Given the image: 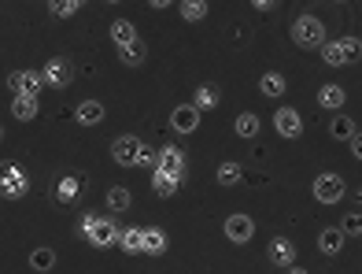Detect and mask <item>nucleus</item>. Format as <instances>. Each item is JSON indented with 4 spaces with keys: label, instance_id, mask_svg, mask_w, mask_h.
Returning a JSON list of instances; mask_svg holds the SVG:
<instances>
[{
    "label": "nucleus",
    "instance_id": "393cba45",
    "mask_svg": "<svg viewBox=\"0 0 362 274\" xmlns=\"http://www.w3.org/2000/svg\"><path fill=\"white\" fill-rule=\"evenodd\" d=\"M56 200H59V204H74V200H81V182L74 178V174H67V178H59V182H56Z\"/></svg>",
    "mask_w": 362,
    "mask_h": 274
},
{
    "label": "nucleus",
    "instance_id": "a211bd4d",
    "mask_svg": "<svg viewBox=\"0 0 362 274\" xmlns=\"http://www.w3.org/2000/svg\"><path fill=\"white\" fill-rule=\"evenodd\" d=\"M156 167L185 174V152H181L177 144H163V149H159V159H156Z\"/></svg>",
    "mask_w": 362,
    "mask_h": 274
},
{
    "label": "nucleus",
    "instance_id": "72a5a7b5",
    "mask_svg": "<svg viewBox=\"0 0 362 274\" xmlns=\"http://www.w3.org/2000/svg\"><path fill=\"white\" fill-rule=\"evenodd\" d=\"M159 152L152 149V144H141V156H137V167H148V164H156Z\"/></svg>",
    "mask_w": 362,
    "mask_h": 274
},
{
    "label": "nucleus",
    "instance_id": "5701e85b",
    "mask_svg": "<svg viewBox=\"0 0 362 274\" xmlns=\"http://www.w3.org/2000/svg\"><path fill=\"white\" fill-rule=\"evenodd\" d=\"M233 130H237V137L252 141V137H259L262 122H259V115H255V111H240V115L233 119Z\"/></svg>",
    "mask_w": 362,
    "mask_h": 274
},
{
    "label": "nucleus",
    "instance_id": "bb28decb",
    "mask_svg": "<svg viewBox=\"0 0 362 274\" xmlns=\"http://www.w3.org/2000/svg\"><path fill=\"white\" fill-rule=\"evenodd\" d=\"M177 8H181V19H185V23H204L207 11H211L207 0H181Z\"/></svg>",
    "mask_w": 362,
    "mask_h": 274
},
{
    "label": "nucleus",
    "instance_id": "9d476101",
    "mask_svg": "<svg viewBox=\"0 0 362 274\" xmlns=\"http://www.w3.org/2000/svg\"><path fill=\"white\" fill-rule=\"evenodd\" d=\"M274 130H277V137L296 141V137L303 134V119H300V111H296V108H277V111H274Z\"/></svg>",
    "mask_w": 362,
    "mask_h": 274
},
{
    "label": "nucleus",
    "instance_id": "20e7f679",
    "mask_svg": "<svg viewBox=\"0 0 362 274\" xmlns=\"http://www.w3.org/2000/svg\"><path fill=\"white\" fill-rule=\"evenodd\" d=\"M0 167H4V171H0V193H4V200H23L26 193H30L26 171L19 164H11V159H4Z\"/></svg>",
    "mask_w": 362,
    "mask_h": 274
},
{
    "label": "nucleus",
    "instance_id": "6e6552de",
    "mask_svg": "<svg viewBox=\"0 0 362 274\" xmlns=\"http://www.w3.org/2000/svg\"><path fill=\"white\" fill-rule=\"evenodd\" d=\"M74 82V63L67 56H56L45 63V86L48 89H67Z\"/></svg>",
    "mask_w": 362,
    "mask_h": 274
},
{
    "label": "nucleus",
    "instance_id": "f8f14e48",
    "mask_svg": "<svg viewBox=\"0 0 362 274\" xmlns=\"http://www.w3.org/2000/svg\"><path fill=\"white\" fill-rule=\"evenodd\" d=\"M267 260L274 267H292L296 263V245H292L288 237H274L270 245H267Z\"/></svg>",
    "mask_w": 362,
    "mask_h": 274
},
{
    "label": "nucleus",
    "instance_id": "c85d7f7f",
    "mask_svg": "<svg viewBox=\"0 0 362 274\" xmlns=\"http://www.w3.org/2000/svg\"><path fill=\"white\" fill-rule=\"evenodd\" d=\"M215 178H218V185H240V182H244V167L229 159V164H222V167L215 171Z\"/></svg>",
    "mask_w": 362,
    "mask_h": 274
},
{
    "label": "nucleus",
    "instance_id": "2eb2a0df",
    "mask_svg": "<svg viewBox=\"0 0 362 274\" xmlns=\"http://www.w3.org/2000/svg\"><path fill=\"white\" fill-rule=\"evenodd\" d=\"M344 241H348V234H344L340 227H325L318 234V249H322V256H340L344 252Z\"/></svg>",
    "mask_w": 362,
    "mask_h": 274
},
{
    "label": "nucleus",
    "instance_id": "f3484780",
    "mask_svg": "<svg viewBox=\"0 0 362 274\" xmlns=\"http://www.w3.org/2000/svg\"><path fill=\"white\" fill-rule=\"evenodd\" d=\"M104 115H107V108H104L100 101H81V104L74 108V119H78L81 126H96V122H104Z\"/></svg>",
    "mask_w": 362,
    "mask_h": 274
},
{
    "label": "nucleus",
    "instance_id": "412c9836",
    "mask_svg": "<svg viewBox=\"0 0 362 274\" xmlns=\"http://www.w3.org/2000/svg\"><path fill=\"white\" fill-rule=\"evenodd\" d=\"M104 204L111 207L115 215H122V212H129V207H134V193H129L126 185H111L107 197H104Z\"/></svg>",
    "mask_w": 362,
    "mask_h": 274
},
{
    "label": "nucleus",
    "instance_id": "c9c22d12",
    "mask_svg": "<svg viewBox=\"0 0 362 274\" xmlns=\"http://www.w3.org/2000/svg\"><path fill=\"white\" fill-rule=\"evenodd\" d=\"M252 8H259V11H270V8H274V0H252Z\"/></svg>",
    "mask_w": 362,
    "mask_h": 274
},
{
    "label": "nucleus",
    "instance_id": "4c0bfd02",
    "mask_svg": "<svg viewBox=\"0 0 362 274\" xmlns=\"http://www.w3.org/2000/svg\"><path fill=\"white\" fill-rule=\"evenodd\" d=\"M288 274H307V270H300V267H292V270H288Z\"/></svg>",
    "mask_w": 362,
    "mask_h": 274
},
{
    "label": "nucleus",
    "instance_id": "e433bc0d",
    "mask_svg": "<svg viewBox=\"0 0 362 274\" xmlns=\"http://www.w3.org/2000/svg\"><path fill=\"white\" fill-rule=\"evenodd\" d=\"M148 4H152L156 11H163V8H170V4H174V0H148Z\"/></svg>",
    "mask_w": 362,
    "mask_h": 274
},
{
    "label": "nucleus",
    "instance_id": "58836bf2",
    "mask_svg": "<svg viewBox=\"0 0 362 274\" xmlns=\"http://www.w3.org/2000/svg\"><path fill=\"white\" fill-rule=\"evenodd\" d=\"M104 4H122V0H104Z\"/></svg>",
    "mask_w": 362,
    "mask_h": 274
},
{
    "label": "nucleus",
    "instance_id": "9b49d317",
    "mask_svg": "<svg viewBox=\"0 0 362 274\" xmlns=\"http://www.w3.org/2000/svg\"><path fill=\"white\" fill-rule=\"evenodd\" d=\"M8 89L11 93H41L45 89V71H11L8 74Z\"/></svg>",
    "mask_w": 362,
    "mask_h": 274
},
{
    "label": "nucleus",
    "instance_id": "2f4dec72",
    "mask_svg": "<svg viewBox=\"0 0 362 274\" xmlns=\"http://www.w3.org/2000/svg\"><path fill=\"white\" fill-rule=\"evenodd\" d=\"M30 267L34 270H52L56 267V252L52 249H34L30 252Z\"/></svg>",
    "mask_w": 362,
    "mask_h": 274
},
{
    "label": "nucleus",
    "instance_id": "f704fd0d",
    "mask_svg": "<svg viewBox=\"0 0 362 274\" xmlns=\"http://www.w3.org/2000/svg\"><path fill=\"white\" fill-rule=\"evenodd\" d=\"M348 144H351V156H355L358 164H362V130H358V134H355V137H351Z\"/></svg>",
    "mask_w": 362,
    "mask_h": 274
},
{
    "label": "nucleus",
    "instance_id": "a19ab883",
    "mask_svg": "<svg viewBox=\"0 0 362 274\" xmlns=\"http://www.w3.org/2000/svg\"><path fill=\"white\" fill-rule=\"evenodd\" d=\"M333 4H344V0H333Z\"/></svg>",
    "mask_w": 362,
    "mask_h": 274
},
{
    "label": "nucleus",
    "instance_id": "b1692460",
    "mask_svg": "<svg viewBox=\"0 0 362 274\" xmlns=\"http://www.w3.org/2000/svg\"><path fill=\"white\" fill-rule=\"evenodd\" d=\"M285 89H288V78L277 74V71H267L259 78V93L262 96H285Z\"/></svg>",
    "mask_w": 362,
    "mask_h": 274
},
{
    "label": "nucleus",
    "instance_id": "7c9ffc66",
    "mask_svg": "<svg viewBox=\"0 0 362 274\" xmlns=\"http://www.w3.org/2000/svg\"><path fill=\"white\" fill-rule=\"evenodd\" d=\"M81 4H86V0H48V15H52V19H71Z\"/></svg>",
    "mask_w": 362,
    "mask_h": 274
},
{
    "label": "nucleus",
    "instance_id": "1a4fd4ad",
    "mask_svg": "<svg viewBox=\"0 0 362 274\" xmlns=\"http://www.w3.org/2000/svg\"><path fill=\"white\" fill-rule=\"evenodd\" d=\"M222 234H226V241H233V245H248V241L255 237V219L237 212V215H229L222 222Z\"/></svg>",
    "mask_w": 362,
    "mask_h": 274
},
{
    "label": "nucleus",
    "instance_id": "aec40b11",
    "mask_svg": "<svg viewBox=\"0 0 362 274\" xmlns=\"http://www.w3.org/2000/svg\"><path fill=\"white\" fill-rule=\"evenodd\" d=\"M119 249H122L126 256H144V230H141V227H122Z\"/></svg>",
    "mask_w": 362,
    "mask_h": 274
},
{
    "label": "nucleus",
    "instance_id": "6ab92c4d",
    "mask_svg": "<svg viewBox=\"0 0 362 274\" xmlns=\"http://www.w3.org/2000/svg\"><path fill=\"white\" fill-rule=\"evenodd\" d=\"M107 34H111L115 48H126V45H134V41H137V26H134V19H115Z\"/></svg>",
    "mask_w": 362,
    "mask_h": 274
},
{
    "label": "nucleus",
    "instance_id": "a878e982",
    "mask_svg": "<svg viewBox=\"0 0 362 274\" xmlns=\"http://www.w3.org/2000/svg\"><path fill=\"white\" fill-rule=\"evenodd\" d=\"M355 134H358L355 119H348V115H333V119H329V137H337V141H351Z\"/></svg>",
    "mask_w": 362,
    "mask_h": 274
},
{
    "label": "nucleus",
    "instance_id": "39448f33",
    "mask_svg": "<svg viewBox=\"0 0 362 274\" xmlns=\"http://www.w3.org/2000/svg\"><path fill=\"white\" fill-rule=\"evenodd\" d=\"M310 193H315V200H318V204H340V200H344V193H348V185H344L340 174L322 171L318 178H315V185H310Z\"/></svg>",
    "mask_w": 362,
    "mask_h": 274
},
{
    "label": "nucleus",
    "instance_id": "f257e3e1",
    "mask_svg": "<svg viewBox=\"0 0 362 274\" xmlns=\"http://www.w3.org/2000/svg\"><path fill=\"white\" fill-rule=\"evenodd\" d=\"M81 237L89 241V245H96V249H111V245H119V237H122V227L115 219H104V215H96V212H89V215H81Z\"/></svg>",
    "mask_w": 362,
    "mask_h": 274
},
{
    "label": "nucleus",
    "instance_id": "cd10ccee",
    "mask_svg": "<svg viewBox=\"0 0 362 274\" xmlns=\"http://www.w3.org/2000/svg\"><path fill=\"white\" fill-rule=\"evenodd\" d=\"M119 59L126 63V67H141V63L148 59V48H144V41L137 38L134 45H126V48H119Z\"/></svg>",
    "mask_w": 362,
    "mask_h": 274
},
{
    "label": "nucleus",
    "instance_id": "7ed1b4c3",
    "mask_svg": "<svg viewBox=\"0 0 362 274\" xmlns=\"http://www.w3.org/2000/svg\"><path fill=\"white\" fill-rule=\"evenodd\" d=\"M329 38H325V23L318 15H300L292 19V45L296 48H322Z\"/></svg>",
    "mask_w": 362,
    "mask_h": 274
},
{
    "label": "nucleus",
    "instance_id": "473e14b6",
    "mask_svg": "<svg viewBox=\"0 0 362 274\" xmlns=\"http://www.w3.org/2000/svg\"><path fill=\"white\" fill-rule=\"evenodd\" d=\"M340 230L348 234V237H362V212H351V215H344Z\"/></svg>",
    "mask_w": 362,
    "mask_h": 274
},
{
    "label": "nucleus",
    "instance_id": "c756f323",
    "mask_svg": "<svg viewBox=\"0 0 362 274\" xmlns=\"http://www.w3.org/2000/svg\"><path fill=\"white\" fill-rule=\"evenodd\" d=\"M167 245H170V241H167L163 230H144V256H163Z\"/></svg>",
    "mask_w": 362,
    "mask_h": 274
},
{
    "label": "nucleus",
    "instance_id": "4be33fe9",
    "mask_svg": "<svg viewBox=\"0 0 362 274\" xmlns=\"http://www.w3.org/2000/svg\"><path fill=\"white\" fill-rule=\"evenodd\" d=\"M192 104L200 108V111H215L218 104H222V93L211 86V82H204V86H196V93H192Z\"/></svg>",
    "mask_w": 362,
    "mask_h": 274
},
{
    "label": "nucleus",
    "instance_id": "f03ea898",
    "mask_svg": "<svg viewBox=\"0 0 362 274\" xmlns=\"http://www.w3.org/2000/svg\"><path fill=\"white\" fill-rule=\"evenodd\" d=\"M322 59L329 63V67H351V63L362 59V38L348 34V38H337V41H325L322 48Z\"/></svg>",
    "mask_w": 362,
    "mask_h": 274
},
{
    "label": "nucleus",
    "instance_id": "423d86ee",
    "mask_svg": "<svg viewBox=\"0 0 362 274\" xmlns=\"http://www.w3.org/2000/svg\"><path fill=\"white\" fill-rule=\"evenodd\" d=\"M200 119H204V111L196 108V104H177L170 111V130L181 134V137H189V134L200 130Z\"/></svg>",
    "mask_w": 362,
    "mask_h": 274
},
{
    "label": "nucleus",
    "instance_id": "ea45409f",
    "mask_svg": "<svg viewBox=\"0 0 362 274\" xmlns=\"http://www.w3.org/2000/svg\"><path fill=\"white\" fill-rule=\"evenodd\" d=\"M358 200H362V185H358Z\"/></svg>",
    "mask_w": 362,
    "mask_h": 274
},
{
    "label": "nucleus",
    "instance_id": "dca6fc26",
    "mask_svg": "<svg viewBox=\"0 0 362 274\" xmlns=\"http://www.w3.org/2000/svg\"><path fill=\"white\" fill-rule=\"evenodd\" d=\"M344 101H348V93H344V86H337V82H325L318 89V108H325V111H340Z\"/></svg>",
    "mask_w": 362,
    "mask_h": 274
},
{
    "label": "nucleus",
    "instance_id": "4468645a",
    "mask_svg": "<svg viewBox=\"0 0 362 274\" xmlns=\"http://www.w3.org/2000/svg\"><path fill=\"white\" fill-rule=\"evenodd\" d=\"M11 115L19 122H34L37 119V96L34 93H15L11 96Z\"/></svg>",
    "mask_w": 362,
    "mask_h": 274
},
{
    "label": "nucleus",
    "instance_id": "ddd939ff",
    "mask_svg": "<svg viewBox=\"0 0 362 274\" xmlns=\"http://www.w3.org/2000/svg\"><path fill=\"white\" fill-rule=\"evenodd\" d=\"M181 182H185V174H177V171H163V167L152 171V189L159 193V197H174V193L181 189Z\"/></svg>",
    "mask_w": 362,
    "mask_h": 274
},
{
    "label": "nucleus",
    "instance_id": "0eeeda50",
    "mask_svg": "<svg viewBox=\"0 0 362 274\" xmlns=\"http://www.w3.org/2000/svg\"><path fill=\"white\" fill-rule=\"evenodd\" d=\"M141 137H134V134H119L111 141V159L119 167H137V156H141Z\"/></svg>",
    "mask_w": 362,
    "mask_h": 274
}]
</instances>
